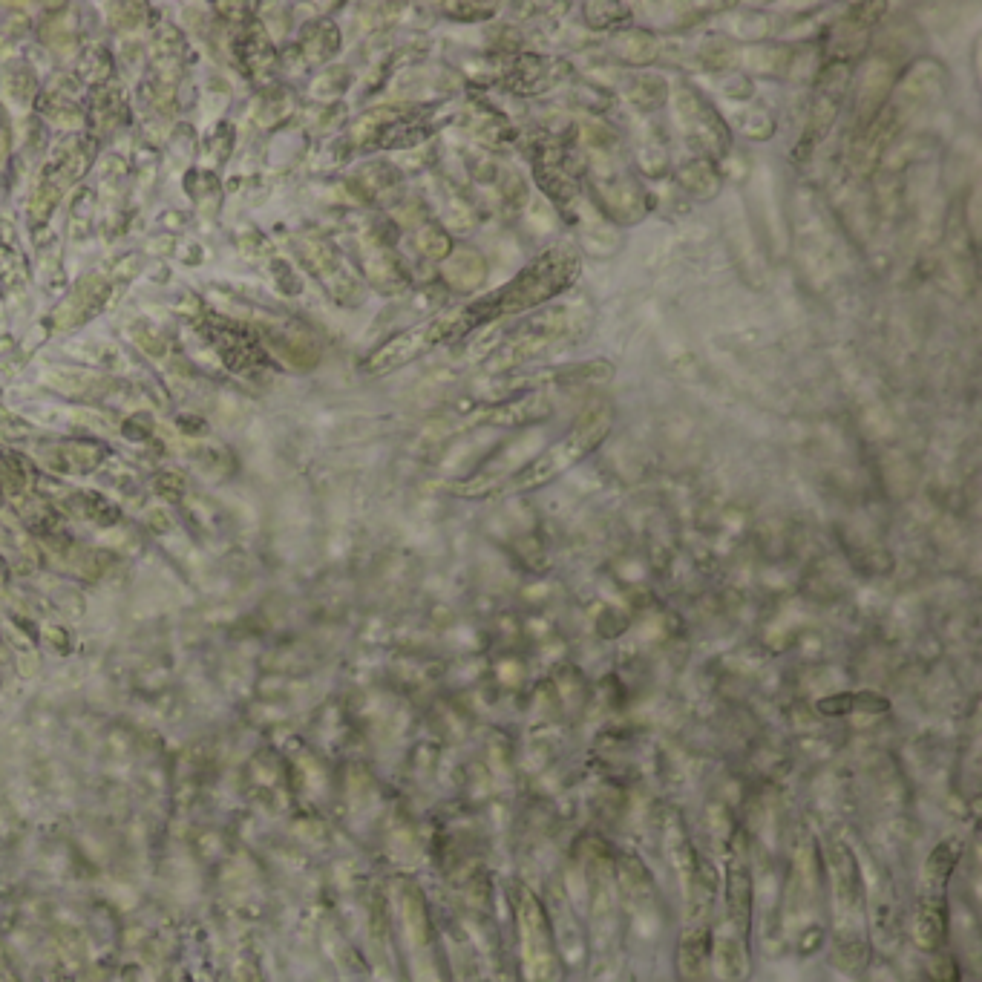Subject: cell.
Segmentation results:
<instances>
[{
	"mask_svg": "<svg viewBox=\"0 0 982 982\" xmlns=\"http://www.w3.org/2000/svg\"><path fill=\"white\" fill-rule=\"evenodd\" d=\"M827 867L833 879V957L839 968L859 974L870 959L867 896L859 862L839 836L827 844Z\"/></svg>",
	"mask_w": 982,
	"mask_h": 982,
	"instance_id": "obj_2",
	"label": "cell"
},
{
	"mask_svg": "<svg viewBox=\"0 0 982 982\" xmlns=\"http://www.w3.org/2000/svg\"><path fill=\"white\" fill-rule=\"evenodd\" d=\"M237 55H240L242 67L248 70L251 78L268 81V78L274 75V67H277V61H274V47L268 44L265 32L257 24L248 26L240 38H237Z\"/></svg>",
	"mask_w": 982,
	"mask_h": 982,
	"instance_id": "obj_11",
	"label": "cell"
},
{
	"mask_svg": "<svg viewBox=\"0 0 982 982\" xmlns=\"http://www.w3.org/2000/svg\"><path fill=\"white\" fill-rule=\"evenodd\" d=\"M749 936H752V867L743 836L732 841L723 879V916L715 934V974L723 982L749 977Z\"/></svg>",
	"mask_w": 982,
	"mask_h": 982,
	"instance_id": "obj_3",
	"label": "cell"
},
{
	"mask_svg": "<svg viewBox=\"0 0 982 982\" xmlns=\"http://www.w3.org/2000/svg\"><path fill=\"white\" fill-rule=\"evenodd\" d=\"M456 337H464L461 326H458L456 314H447V317H432L427 323L421 326H412L407 332H401L398 337L386 340L381 349H375L363 369L369 375H386V372H395L401 369L404 363H412L418 360L421 355L432 352L435 346L447 343V340H456Z\"/></svg>",
	"mask_w": 982,
	"mask_h": 982,
	"instance_id": "obj_8",
	"label": "cell"
},
{
	"mask_svg": "<svg viewBox=\"0 0 982 982\" xmlns=\"http://www.w3.org/2000/svg\"><path fill=\"white\" fill-rule=\"evenodd\" d=\"M205 335L208 340L216 346V352L222 355V360L234 369V372H242V369H251V366H260L263 363V352L257 346V337L248 335L245 329L234 326V323H225V320H216V317H208L205 323Z\"/></svg>",
	"mask_w": 982,
	"mask_h": 982,
	"instance_id": "obj_9",
	"label": "cell"
},
{
	"mask_svg": "<svg viewBox=\"0 0 982 982\" xmlns=\"http://www.w3.org/2000/svg\"><path fill=\"white\" fill-rule=\"evenodd\" d=\"M957 844L951 839L939 841L922 864L919 876V899H916V922L913 936L916 945L934 954L945 942L948 931V882L957 867Z\"/></svg>",
	"mask_w": 982,
	"mask_h": 982,
	"instance_id": "obj_5",
	"label": "cell"
},
{
	"mask_svg": "<svg viewBox=\"0 0 982 982\" xmlns=\"http://www.w3.org/2000/svg\"><path fill=\"white\" fill-rule=\"evenodd\" d=\"M516 916H519V954L527 982H562V965L553 948L548 916L539 899L519 887L516 893Z\"/></svg>",
	"mask_w": 982,
	"mask_h": 982,
	"instance_id": "obj_6",
	"label": "cell"
},
{
	"mask_svg": "<svg viewBox=\"0 0 982 982\" xmlns=\"http://www.w3.org/2000/svg\"><path fill=\"white\" fill-rule=\"evenodd\" d=\"M574 332V312L571 309H548L525 320L516 332H507L502 343L493 349L490 366H513L525 360L539 358L548 349L565 343Z\"/></svg>",
	"mask_w": 982,
	"mask_h": 982,
	"instance_id": "obj_7",
	"label": "cell"
},
{
	"mask_svg": "<svg viewBox=\"0 0 982 982\" xmlns=\"http://www.w3.org/2000/svg\"><path fill=\"white\" fill-rule=\"evenodd\" d=\"M611 424H614V412H611L608 404L588 407L576 418V424L565 438H559L553 447H548L542 456H536L530 464H525L519 473H513L510 481L502 484L499 490L502 493H530V490H539V487L551 484L553 479H559L562 473L576 467L582 458L591 456L599 444L608 438Z\"/></svg>",
	"mask_w": 982,
	"mask_h": 982,
	"instance_id": "obj_4",
	"label": "cell"
},
{
	"mask_svg": "<svg viewBox=\"0 0 982 982\" xmlns=\"http://www.w3.org/2000/svg\"><path fill=\"white\" fill-rule=\"evenodd\" d=\"M576 277H579V257L574 254V248L556 245L551 251L539 254L533 263L522 268L499 291L484 294L479 300H473L470 306H464L461 312H456L458 326L467 335V332L481 329V326H487L493 320L530 312V309L548 303L556 294H562Z\"/></svg>",
	"mask_w": 982,
	"mask_h": 982,
	"instance_id": "obj_1",
	"label": "cell"
},
{
	"mask_svg": "<svg viewBox=\"0 0 982 982\" xmlns=\"http://www.w3.org/2000/svg\"><path fill=\"white\" fill-rule=\"evenodd\" d=\"M551 415V401L545 392H533V395H522L513 404L493 409L476 415V424H493V427H519V424H533Z\"/></svg>",
	"mask_w": 982,
	"mask_h": 982,
	"instance_id": "obj_10",
	"label": "cell"
}]
</instances>
